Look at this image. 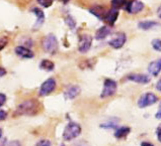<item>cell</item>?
Instances as JSON below:
<instances>
[{
    "label": "cell",
    "instance_id": "obj_1",
    "mask_svg": "<svg viewBox=\"0 0 161 146\" xmlns=\"http://www.w3.org/2000/svg\"><path fill=\"white\" fill-rule=\"evenodd\" d=\"M40 103L35 99H30L18 105L16 109V115H35L38 113Z\"/></svg>",
    "mask_w": 161,
    "mask_h": 146
},
{
    "label": "cell",
    "instance_id": "obj_2",
    "mask_svg": "<svg viewBox=\"0 0 161 146\" xmlns=\"http://www.w3.org/2000/svg\"><path fill=\"white\" fill-rule=\"evenodd\" d=\"M81 133V126L75 122H70L65 127L63 132V139L65 141H71L75 139Z\"/></svg>",
    "mask_w": 161,
    "mask_h": 146
},
{
    "label": "cell",
    "instance_id": "obj_3",
    "mask_svg": "<svg viewBox=\"0 0 161 146\" xmlns=\"http://www.w3.org/2000/svg\"><path fill=\"white\" fill-rule=\"evenodd\" d=\"M42 47L46 53H51V54L56 53V52L58 51V47H59L57 38L53 33H50L47 36H45L42 40Z\"/></svg>",
    "mask_w": 161,
    "mask_h": 146
},
{
    "label": "cell",
    "instance_id": "obj_4",
    "mask_svg": "<svg viewBox=\"0 0 161 146\" xmlns=\"http://www.w3.org/2000/svg\"><path fill=\"white\" fill-rule=\"evenodd\" d=\"M118 89V84L116 81H114L112 79H105L103 82V92L100 94V98H108L112 97L113 95L116 94Z\"/></svg>",
    "mask_w": 161,
    "mask_h": 146
},
{
    "label": "cell",
    "instance_id": "obj_5",
    "mask_svg": "<svg viewBox=\"0 0 161 146\" xmlns=\"http://www.w3.org/2000/svg\"><path fill=\"white\" fill-rule=\"evenodd\" d=\"M158 101L157 96L153 93H145L140 97L139 101H138V106L140 108H146L149 106H152Z\"/></svg>",
    "mask_w": 161,
    "mask_h": 146
},
{
    "label": "cell",
    "instance_id": "obj_6",
    "mask_svg": "<svg viewBox=\"0 0 161 146\" xmlns=\"http://www.w3.org/2000/svg\"><path fill=\"white\" fill-rule=\"evenodd\" d=\"M56 85H57L56 80L53 79V78H50V79L46 80L40 88V96L45 97V96H48L51 93H53L55 89H56Z\"/></svg>",
    "mask_w": 161,
    "mask_h": 146
},
{
    "label": "cell",
    "instance_id": "obj_7",
    "mask_svg": "<svg viewBox=\"0 0 161 146\" xmlns=\"http://www.w3.org/2000/svg\"><path fill=\"white\" fill-rule=\"evenodd\" d=\"M92 44V36L89 34H82L79 36V42H78V51L82 53H87Z\"/></svg>",
    "mask_w": 161,
    "mask_h": 146
},
{
    "label": "cell",
    "instance_id": "obj_8",
    "mask_svg": "<svg viewBox=\"0 0 161 146\" xmlns=\"http://www.w3.org/2000/svg\"><path fill=\"white\" fill-rule=\"evenodd\" d=\"M144 3L140 1V0H130L125 5V9L127 12L131 13V14H136V13L141 12L144 9Z\"/></svg>",
    "mask_w": 161,
    "mask_h": 146
},
{
    "label": "cell",
    "instance_id": "obj_9",
    "mask_svg": "<svg viewBox=\"0 0 161 146\" xmlns=\"http://www.w3.org/2000/svg\"><path fill=\"white\" fill-rule=\"evenodd\" d=\"M127 42V35L124 33H119L113 39L108 42V44L114 49H119L124 47V44Z\"/></svg>",
    "mask_w": 161,
    "mask_h": 146
},
{
    "label": "cell",
    "instance_id": "obj_10",
    "mask_svg": "<svg viewBox=\"0 0 161 146\" xmlns=\"http://www.w3.org/2000/svg\"><path fill=\"white\" fill-rule=\"evenodd\" d=\"M80 88L76 85H71V86H68L67 88L64 91V97L66 99L69 100H72V99H75L78 95L80 94Z\"/></svg>",
    "mask_w": 161,
    "mask_h": 146
},
{
    "label": "cell",
    "instance_id": "obj_11",
    "mask_svg": "<svg viewBox=\"0 0 161 146\" xmlns=\"http://www.w3.org/2000/svg\"><path fill=\"white\" fill-rule=\"evenodd\" d=\"M127 79L129 81H132V82H135V83L138 84H148L150 82V77L144 75V74H131L127 77Z\"/></svg>",
    "mask_w": 161,
    "mask_h": 146
},
{
    "label": "cell",
    "instance_id": "obj_12",
    "mask_svg": "<svg viewBox=\"0 0 161 146\" xmlns=\"http://www.w3.org/2000/svg\"><path fill=\"white\" fill-rule=\"evenodd\" d=\"M118 17H119V10L118 9L112 8V9H109L108 11H107L103 20L107 22L108 24H109L110 26H112L116 23V21L118 20Z\"/></svg>",
    "mask_w": 161,
    "mask_h": 146
},
{
    "label": "cell",
    "instance_id": "obj_13",
    "mask_svg": "<svg viewBox=\"0 0 161 146\" xmlns=\"http://www.w3.org/2000/svg\"><path fill=\"white\" fill-rule=\"evenodd\" d=\"M31 11L33 13H35V15L36 16V23L34 25V29H38L43 25V23L45 22V13H44V11L42 10V9L36 8V7L33 8Z\"/></svg>",
    "mask_w": 161,
    "mask_h": 146
},
{
    "label": "cell",
    "instance_id": "obj_14",
    "mask_svg": "<svg viewBox=\"0 0 161 146\" xmlns=\"http://www.w3.org/2000/svg\"><path fill=\"white\" fill-rule=\"evenodd\" d=\"M148 72L153 77H157L161 72V58L151 62L148 66Z\"/></svg>",
    "mask_w": 161,
    "mask_h": 146
},
{
    "label": "cell",
    "instance_id": "obj_15",
    "mask_svg": "<svg viewBox=\"0 0 161 146\" xmlns=\"http://www.w3.org/2000/svg\"><path fill=\"white\" fill-rule=\"evenodd\" d=\"M15 53L18 57L24 58H34V53L31 51L30 48H27L24 45H18L15 48Z\"/></svg>",
    "mask_w": 161,
    "mask_h": 146
},
{
    "label": "cell",
    "instance_id": "obj_16",
    "mask_svg": "<svg viewBox=\"0 0 161 146\" xmlns=\"http://www.w3.org/2000/svg\"><path fill=\"white\" fill-rule=\"evenodd\" d=\"M89 12L91 13V14H93L95 17H97L98 19H100V20H103L105 13H107L104 7L100 6V5H94L93 7H91L89 9Z\"/></svg>",
    "mask_w": 161,
    "mask_h": 146
},
{
    "label": "cell",
    "instance_id": "obj_17",
    "mask_svg": "<svg viewBox=\"0 0 161 146\" xmlns=\"http://www.w3.org/2000/svg\"><path fill=\"white\" fill-rule=\"evenodd\" d=\"M110 33H112V29H110L109 26H102L100 28L97 29V31H96L95 33V38L97 40H102V39H104L107 36H108L110 34Z\"/></svg>",
    "mask_w": 161,
    "mask_h": 146
},
{
    "label": "cell",
    "instance_id": "obj_18",
    "mask_svg": "<svg viewBox=\"0 0 161 146\" xmlns=\"http://www.w3.org/2000/svg\"><path fill=\"white\" fill-rule=\"evenodd\" d=\"M158 25H159L158 22L154 21V20H143V21H140L139 23H138V27H139L140 29H143V30L152 29Z\"/></svg>",
    "mask_w": 161,
    "mask_h": 146
},
{
    "label": "cell",
    "instance_id": "obj_19",
    "mask_svg": "<svg viewBox=\"0 0 161 146\" xmlns=\"http://www.w3.org/2000/svg\"><path fill=\"white\" fill-rule=\"evenodd\" d=\"M131 132V128L128 126H123V127H119L117 128L116 132H114V136L116 138L118 139H121V138H125L126 136H128V134Z\"/></svg>",
    "mask_w": 161,
    "mask_h": 146
},
{
    "label": "cell",
    "instance_id": "obj_20",
    "mask_svg": "<svg viewBox=\"0 0 161 146\" xmlns=\"http://www.w3.org/2000/svg\"><path fill=\"white\" fill-rule=\"evenodd\" d=\"M119 123V120L117 118H114V119H110V120H108L105 121L104 123H102L100 124V127L103 129H112V128H116L117 125Z\"/></svg>",
    "mask_w": 161,
    "mask_h": 146
},
{
    "label": "cell",
    "instance_id": "obj_21",
    "mask_svg": "<svg viewBox=\"0 0 161 146\" xmlns=\"http://www.w3.org/2000/svg\"><path fill=\"white\" fill-rule=\"evenodd\" d=\"M40 68L42 70H45V71H48V72H51L54 70L55 68V65L54 63L49 61V60H43L42 62H41L40 63Z\"/></svg>",
    "mask_w": 161,
    "mask_h": 146
},
{
    "label": "cell",
    "instance_id": "obj_22",
    "mask_svg": "<svg viewBox=\"0 0 161 146\" xmlns=\"http://www.w3.org/2000/svg\"><path fill=\"white\" fill-rule=\"evenodd\" d=\"M126 3H127V0H112V1H110L112 7L114 8V9H118V10L121 7L125 6Z\"/></svg>",
    "mask_w": 161,
    "mask_h": 146
},
{
    "label": "cell",
    "instance_id": "obj_23",
    "mask_svg": "<svg viewBox=\"0 0 161 146\" xmlns=\"http://www.w3.org/2000/svg\"><path fill=\"white\" fill-rule=\"evenodd\" d=\"M65 22H66V24L69 26V28H71V29H74L75 28L76 21H75V19L71 15H67L65 17Z\"/></svg>",
    "mask_w": 161,
    "mask_h": 146
},
{
    "label": "cell",
    "instance_id": "obj_24",
    "mask_svg": "<svg viewBox=\"0 0 161 146\" xmlns=\"http://www.w3.org/2000/svg\"><path fill=\"white\" fill-rule=\"evenodd\" d=\"M151 44H152V48L155 49V51L161 53V39L155 38V39L152 40V42H151Z\"/></svg>",
    "mask_w": 161,
    "mask_h": 146
},
{
    "label": "cell",
    "instance_id": "obj_25",
    "mask_svg": "<svg viewBox=\"0 0 161 146\" xmlns=\"http://www.w3.org/2000/svg\"><path fill=\"white\" fill-rule=\"evenodd\" d=\"M36 1H38V3L40 4L41 6L47 8V7H50L52 5L55 0H36Z\"/></svg>",
    "mask_w": 161,
    "mask_h": 146
},
{
    "label": "cell",
    "instance_id": "obj_26",
    "mask_svg": "<svg viewBox=\"0 0 161 146\" xmlns=\"http://www.w3.org/2000/svg\"><path fill=\"white\" fill-rule=\"evenodd\" d=\"M36 146H51V142L47 139H43L39 141V142L36 144Z\"/></svg>",
    "mask_w": 161,
    "mask_h": 146
},
{
    "label": "cell",
    "instance_id": "obj_27",
    "mask_svg": "<svg viewBox=\"0 0 161 146\" xmlns=\"http://www.w3.org/2000/svg\"><path fill=\"white\" fill-rule=\"evenodd\" d=\"M7 43H8V40L6 38H0V51L6 47Z\"/></svg>",
    "mask_w": 161,
    "mask_h": 146
},
{
    "label": "cell",
    "instance_id": "obj_28",
    "mask_svg": "<svg viewBox=\"0 0 161 146\" xmlns=\"http://www.w3.org/2000/svg\"><path fill=\"white\" fill-rule=\"evenodd\" d=\"M72 146H90L88 143L86 142V141H83V140H80V141H78V142L74 143Z\"/></svg>",
    "mask_w": 161,
    "mask_h": 146
},
{
    "label": "cell",
    "instance_id": "obj_29",
    "mask_svg": "<svg viewBox=\"0 0 161 146\" xmlns=\"http://www.w3.org/2000/svg\"><path fill=\"white\" fill-rule=\"evenodd\" d=\"M5 102H6V96L2 93H0V107H2Z\"/></svg>",
    "mask_w": 161,
    "mask_h": 146
},
{
    "label": "cell",
    "instance_id": "obj_30",
    "mask_svg": "<svg viewBox=\"0 0 161 146\" xmlns=\"http://www.w3.org/2000/svg\"><path fill=\"white\" fill-rule=\"evenodd\" d=\"M7 117V112L4 110H0V122L5 120Z\"/></svg>",
    "mask_w": 161,
    "mask_h": 146
},
{
    "label": "cell",
    "instance_id": "obj_31",
    "mask_svg": "<svg viewBox=\"0 0 161 146\" xmlns=\"http://www.w3.org/2000/svg\"><path fill=\"white\" fill-rule=\"evenodd\" d=\"M156 135H157L158 141L161 143V124L157 127V129H156Z\"/></svg>",
    "mask_w": 161,
    "mask_h": 146
},
{
    "label": "cell",
    "instance_id": "obj_32",
    "mask_svg": "<svg viewBox=\"0 0 161 146\" xmlns=\"http://www.w3.org/2000/svg\"><path fill=\"white\" fill-rule=\"evenodd\" d=\"M7 146H21V144L18 140H13V141H10Z\"/></svg>",
    "mask_w": 161,
    "mask_h": 146
},
{
    "label": "cell",
    "instance_id": "obj_33",
    "mask_svg": "<svg viewBox=\"0 0 161 146\" xmlns=\"http://www.w3.org/2000/svg\"><path fill=\"white\" fill-rule=\"evenodd\" d=\"M155 117H156V118H157V119L161 120V104L159 105L158 111H157V112H156V114H155Z\"/></svg>",
    "mask_w": 161,
    "mask_h": 146
},
{
    "label": "cell",
    "instance_id": "obj_34",
    "mask_svg": "<svg viewBox=\"0 0 161 146\" xmlns=\"http://www.w3.org/2000/svg\"><path fill=\"white\" fill-rule=\"evenodd\" d=\"M156 89H157L159 92H161V79L157 82V84H156Z\"/></svg>",
    "mask_w": 161,
    "mask_h": 146
},
{
    "label": "cell",
    "instance_id": "obj_35",
    "mask_svg": "<svg viewBox=\"0 0 161 146\" xmlns=\"http://www.w3.org/2000/svg\"><path fill=\"white\" fill-rule=\"evenodd\" d=\"M6 74V71L3 69V68H0V77H3Z\"/></svg>",
    "mask_w": 161,
    "mask_h": 146
},
{
    "label": "cell",
    "instance_id": "obj_36",
    "mask_svg": "<svg viewBox=\"0 0 161 146\" xmlns=\"http://www.w3.org/2000/svg\"><path fill=\"white\" fill-rule=\"evenodd\" d=\"M141 146H154L153 144H151L150 142H142Z\"/></svg>",
    "mask_w": 161,
    "mask_h": 146
},
{
    "label": "cell",
    "instance_id": "obj_37",
    "mask_svg": "<svg viewBox=\"0 0 161 146\" xmlns=\"http://www.w3.org/2000/svg\"><path fill=\"white\" fill-rule=\"evenodd\" d=\"M0 146H6V139H3L0 141Z\"/></svg>",
    "mask_w": 161,
    "mask_h": 146
},
{
    "label": "cell",
    "instance_id": "obj_38",
    "mask_svg": "<svg viewBox=\"0 0 161 146\" xmlns=\"http://www.w3.org/2000/svg\"><path fill=\"white\" fill-rule=\"evenodd\" d=\"M157 13H158V16L161 18V5H160L159 8H158V12H157Z\"/></svg>",
    "mask_w": 161,
    "mask_h": 146
},
{
    "label": "cell",
    "instance_id": "obj_39",
    "mask_svg": "<svg viewBox=\"0 0 161 146\" xmlns=\"http://www.w3.org/2000/svg\"><path fill=\"white\" fill-rule=\"evenodd\" d=\"M1 137H2V129L0 128V138H1Z\"/></svg>",
    "mask_w": 161,
    "mask_h": 146
},
{
    "label": "cell",
    "instance_id": "obj_40",
    "mask_svg": "<svg viewBox=\"0 0 161 146\" xmlns=\"http://www.w3.org/2000/svg\"><path fill=\"white\" fill-rule=\"evenodd\" d=\"M62 1H63L64 3H67V2L69 1V0H62Z\"/></svg>",
    "mask_w": 161,
    "mask_h": 146
}]
</instances>
